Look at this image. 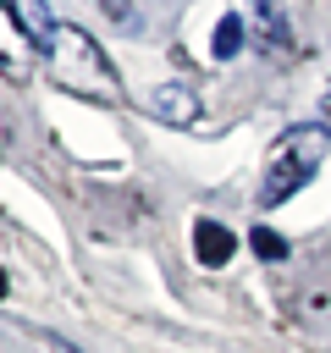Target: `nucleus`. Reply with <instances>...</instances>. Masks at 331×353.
<instances>
[{"label": "nucleus", "instance_id": "obj_1", "mask_svg": "<svg viewBox=\"0 0 331 353\" xmlns=\"http://www.w3.org/2000/svg\"><path fill=\"white\" fill-rule=\"evenodd\" d=\"M44 55L55 61V72H61V83H66V88L94 94V99H116V66L105 61V50H99L77 22H61Z\"/></svg>", "mask_w": 331, "mask_h": 353}, {"label": "nucleus", "instance_id": "obj_2", "mask_svg": "<svg viewBox=\"0 0 331 353\" xmlns=\"http://www.w3.org/2000/svg\"><path fill=\"white\" fill-rule=\"evenodd\" d=\"M320 154H325V132H320V127H292L287 143H281V154L270 160V176H265V188H259V204H281L287 193H298V188L314 176Z\"/></svg>", "mask_w": 331, "mask_h": 353}, {"label": "nucleus", "instance_id": "obj_3", "mask_svg": "<svg viewBox=\"0 0 331 353\" xmlns=\"http://www.w3.org/2000/svg\"><path fill=\"white\" fill-rule=\"evenodd\" d=\"M149 110H154L160 121H171V127H193V121H199V88H188V83H160V88L149 94Z\"/></svg>", "mask_w": 331, "mask_h": 353}, {"label": "nucleus", "instance_id": "obj_4", "mask_svg": "<svg viewBox=\"0 0 331 353\" xmlns=\"http://www.w3.org/2000/svg\"><path fill=\"white\" fill-rule=\"evenodd\" d=\"M193 254H199V265H232V254H237V232L232 226H221V221H199L193 226Z\"/></svg>", "mask_w": 331, "mask_h": 353}, {"label": "nucleus", "instance_id": "obj_5", "mask_svg": "<svg viewBox=\"0 0 331 353\" xmlns=\"http://www.w3.org/2000/svg\"><path fill=\"white\" fill-rule=\"evenodd\" d=\"M6 6H11V22L22 28V39H28L33 50H50V39H55V28H61V22L50 17V6H44V0H6Z\"/></svg>", "mask_w": 331, "mask_h": 353}, {"label": "nucleus", "instance_id": "obj_6", "mask_svg": "<svg viewBox=\"0 0 331 353\" xmlns=\"http://www.w3.org/2000/svg\"><path fill=\"white\" fill-rule=\"evenodd\" d=\"M243 6H248V17H254L259 44H265L270 55H281V50L292 44V28H287V17H281V0H243Z\"/></svg>", "mask_w": 331, "mask_h": 353}, {"label": "nucleus", "instance_id": "obj_7", "mask_svg": "<svg viewBox=\"0 0 331 353\" xmlns=\"http://www.w3.org/2000/svg\"><path fill=\"white\" fill-rule=\"evenodd\" d=\"M6 17H11V6H6ZM6 17H0V72L22 83V77H28V61H17V55H11V44H28V39H22V28H17V22H6Z\"/></svg>", "mask_w": 331, "mask_h": 353}, {"label": "nucleus", "instance_id": "obj_8", "mask_svg": "<svg viewBox=\"0 0 331 353\" xmlns=\"http://www.w3.org/2000/svg\"><path fill=\"white\" fill-rule=\"evenodd\" d=\"M243 11H226L221 22H215V61H232L237 50H243Z\"/></svg>", "mask_w": 331, "mask_h": 353}, {"label": "nucleus", "instance_id": "obj_9", "mask_svg": "<svg viewBox=\"0 0 331 353\" xmlns=\"http://www.w3.org/2000/svg\"><path fill=\"white\" fill-rule=\"evenodd\" d=\"M248 248H254L259 259H287V237L270 232V226H254V232H248Z\"/></svg>", "mask_w": 331, "mask_h": 353}, {"label": "nucleus", "instance_id": "obj_10", "mask_svg": "<svg viewBox=\"0 0 331 353\" xmlns=\"http://www.w3.org/2000/svg\"><path fill=\"white\" fill-rule=\"evenodd\" d=\"M99 11H105L116 28H138V6H132V0H99Z\"/></svg>", "mask_w": 331, "mask_h": 353}, {"label": "nucleus", "instance_id": "obj_11", "mask_svg": "<svg viewBox=\"0 0 331 353\" xmlns=\"http://www.w3.org/2000/svg\"><path fill=\"white\" fill-rule=\"evenodd\" d=\"M320 110H325V121H331V94H325V99H320Z\"/></svg>", "mask_w": 331, "mask_h": 353}, {"label": "nucleus", "instance_id": "obj_12", "mask_svg": "<svg viewBox=\"0 0 331 353\" xmlns=\"http://www.w3.org/2000/svg\"><path fill=\"white\" fill-rule=\"evenodd\" d=\"M0 298H6V270H0Z\"/></svg>", "mask_w": 331, "mask_h": 353}, {"label": "nucleus", "instance_id": "obj_13", "mask_svg": "<svg viewBox=\"0 0 331 353\" xmlns=\"http://www.w3.org/2000/svg\"><path fill=\"white\" fill-rule=\"evenodd\" d=\"M61 353H77V347H66V342H61Z\"/></svg>", "mask_w": 331, "mask_h": 353}]
</instances>
